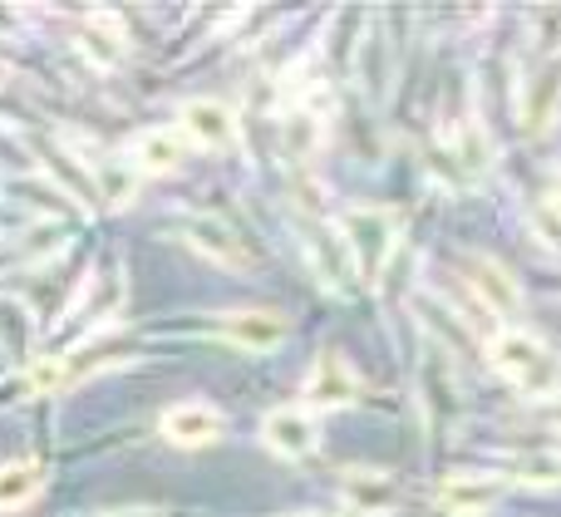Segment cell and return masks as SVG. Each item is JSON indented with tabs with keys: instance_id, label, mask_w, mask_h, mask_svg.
<instances>
[{
	"instance_id": "cell-1",
	"label": "cell",
	"mask_w": 561,
	"mask_h": 517,
	"mask_svg": "<svg viewBox=\"0 0 561 517\" xmlns=\"http://www.w3.org/2000/svg\"><path fill=\"white\" fill-rule=\"evenodd\" d=\"M488 365L523 394H557L561 390V360L557 351L533 331H503L488 341Z\"/></svg>"
},
{
	"instance_id": "cell-2",
	"label": "cell",
	"mask_w": 561,
	"mask_h": 517,
	"mask_svg": "<svg viewBox=\"0 0 561 517\" xmlns=\"http://www.w3.org/2000/svg\"><path fill=\"white\" fill-rule=\"evenodd\" d=\"M335 232L345 242V256L359 282H379V272L389 266L394 242H399V217L389 207H345Z\"/></svg>"
},
{
	"instance_id": "cell-3",
	"label": "cell",
	"mask_w": 561,
	"mask_h": 517,
	"mask_svg": "<svg viewBox=\"0 0 561 517\" xmlns=\"http://www.w3.org/2000/svg\"><path fill=\"white\" fill-rule=\"evenodd\" d=\"M463 276L468 286H473V301L483 306V311H493L497 321H513V315H523L527 296H523V282H517L513 272H507L497 256L488 252H463Z\"/></svg>"
},
{
	"instance_id": "cell-4",
	"label": "cell",
	"mask_w": 561,
	"mask_h": 517,
	"mask_svg": "<svg viewBox=\"0 0 561 517\" xmlns=\"http://www.w3.org/2000/svg\"><path fill=\"white\" fill-rule=\"evenodd\" d=\"M355 394H359V380H355V370H350V360L340 351H320L316 365H310V375H306V384H300V410L316 420V414L355 404Z\"/></svg>"
},
{
	"instance_id": "cell-5",
	"label": "cell",
	"mask_w": 561,
	"mask_h": 517,
	"mask_svg": "<svg viewBox=\"0 0 561 517\" xmlns=\"http://www.w3.org/2000/svg\"><path fill=\"white\" fill-rule=\"evenodd\" d=\"M517 114H523L527 134L552 128V118L561 114V55H542L517 84Z\"/></svg>"
},
{
	"instance_id": "cell-6",
	"label": "cell",
	"mask_w": 561,
	"mask_h": 517,
	"mask_svg": "<svg viewBox=\"0 0 561 517\" xmlns=\"http://www.w3.org/2000/svg\"><path fill=\"white\" fill-rule=\"evenodd\" d=\"M178 134L187 138V148H232L237 143V108L222 99H187L178 108Z\"/></svg>"
},
{
	"instance_id": "cell-7",
	"label": "cell",
	"mask_w": 561,
	"mask_h": 517,
	"mask_svg": "<svg viewBox=\"0 0 561 517\" xmlns=\"http://www.w3.org/2000/svg\"><path fill=\"white\" fill-rule=\"evenodd\" d=\"M300 252H306L310 272H316L330 291H350V286H355V266H350L345 242H340L335 227L306 217V222H300Z\"/></svg>"
},
{
	"instance_id": "cell-8",
	"label": "cell",
	"mask_w": 561,
	"mask_h": 517,
	"mask_svg": "<svg viewBox=\"0 0 561 517\" xmlns=\"http://www.w3.org/2000/svg\"><path fill=\"white\" fill-rule=\"evenodd\" d=\"M503 493H507L503 473H448L434 498L448 517H483L503 503Z\"/></svg>"
},
{
	"instance_id": "cell-9",
	"label": "cell",
	"mask_w": 561,
	"mask_h": 517,
	"mask_svg": "<svg viewBox=\"0 0 561 517\" xmlns=\"http://www.w3.org/2000/svg\"><path fill=\"white\" fill-rule=\"evenodd\" d=\"M158 429H163V439L173 444V449H207V444L222 439L227 420L217 404L207 400H187V404H173V410L158 420Z\"/></svg>"
},
{
	"instance_id": "cell-10",
	"label": "cell",
	"mask_w": 561,
	"mask_h": 517,
	"mask_svg": "<svg viewBox=\"0 0 561 517\" xmlns=\"http://www.w3.org/2000/svg\"><path fill=\"white\" fill-rule=\"evenodd\" d=\"M183 242L193 246V252H203L207 262L227 266V272H252V252H247L242 237H237L222 217H207V212L187 217V222H183Z\"/></svg>"
},
{
	"instance_id": "cell-11",
	"label": "cell",
	"mask_w": 561,
	"mask_h": 517,
	"mask_svg": "<svg viewBox=\"0 0 561 517\" xmlns=\"http://www.w3.org/2000/svg\"><path fill=\"white\" fill-rule=\"evenodd\" d=\"M217 335L237 351H276L290 335V321L280 311H266V306H247V311H232L217 321Z\"/></svg>"
},
{
	"instance_id": "cell-12",
	"label": "cell",
	"mask_w": 561,
	"mask_h": 517,
	"mask_svg": "<svg viewBox=\"0 0 561 517\" xmlns=\"http://www.w3.org/2000/svg\"><path fill=\"white\" fill-rule=\"evenodd\" d=\"M340 503L350 513H365V517H379V513H394L399 508V479L394 473H379V469H345L340 473Z\"/></svg>"
},
{
	"instance_id": "cell-13",
	"label": "cell",
	"mask_w": 561,
	"mask_h": 517,
	"mask_svg": "<svg viewBox=\"0 0 561 517\" xmlns=\"http://www.w3.org/2000/svg\"><path fill=\"white\" fill-rule=\"evenodd\" d=\"M262 444L276 453V459H310L320 444V429L306 410L290 404V410H272L262 420Z\"/></svg>"
},
{
	"instance_id": "cell-14",
	"label": "cell",
	"mask_w": 561,
	"mask_h": 517,
	"mask_svg": "<svg viewBox=\"0 0 561 517\" xmlns=\"http://www.w3.org/2000/svg\"><path fill=\"white\" fill-rule=\"evenodd\" d=\"M183 158H187V138L178 134V128H148V134H138L134 143H128L124 163L134 168V173H173Z\"/></svg>"
},
{
	"instance_id": "cell-15",
	"label": "cell",
	"mask_w": 561,
	"mask_h": 517,
	"mask_svg": "<svg viewBox=\"0 0 561 517\" xmlns=\"http://www.w3.org/2000/svg\"><path fill=\"white\" fill-rule=\"evenodd\" d=\"M75 39H79V49H84V59L94 69H118L128 59V35H124V25H118L108 10H94Z\"/></svg>"
},
{
	"instance_id": "cell-16",
	"label": "cell",
	"mask_w": 561,
	"mask_h": 517,
	"mask_svg": "<svg viewBox=\"0 0 561 517\" xmlns=\"http://www.w3.org/2000/svg\"><path fill=\"white\" fill-rule=\"evenodd\" d=\"M448 153H454V163L463 168V177H478L488 163H493V143H488L483 124H478L473 114H463L454 128H448Z\"/></svg>"
},
{
	"instance_id": "cell-17",
	"label": "cell",
	"mask_w": 561,
	"mask_h": 517,
	"mask_svg": "<svg viewBox=\"0 0 561 517\" xmlns=\"http://www.w3.org/2000/svg\"><path fill=\"white\" fill-rule=\"evenodd\" d=\"M379 49H385V39L365 35V39H359V55H355V79H359V89H365L369 104H379V99H385V89H389V59L379 55Z\"/></svg>"
},
{
	"instance_id": "cell-18",
	"label": "cell",
	"mask_w": 561,
	"mask_h": 517,
	"mask_svg": "<svg viewBox=\"0 0 561 517\" xmlns=\"http://www.w3.org/2000/svg\"><path fill=\"white\" fill-rule=\"evenodd\" d=\"M45 489V473L39 463H0V513L25 508L35 493Z\"/></svg>"
},
{
	"instance_id": "cell-19",
	"label": "cell",
	"mask_w": 561,
	"mask_h": 517,
	"mask_svg": "<svg viewBox=\"0 0 561 517\" xmlns=\"http://www.w3.org/2000/svg\"><path fill=\"white\" fill-rule=\"evenodd\" d=\"M30 341H35V321H30V311L20 301H10V296H0V345L15 351V355H25Z\"/></svg>"
},
{
	"instance_id": "cell-20",
	"label": "cell",
	"mask_w": 561,
	"mask_h": 517,
	"mask_svg": "<svg viewBox=\"0 0 561 517\" xmlns=\"http://www.w3.org/2000/svg\"><path fill=\"white\" fill-rule=\"evenodd\" d=\"M517 483H533V489H557L561 483V453H523L513 463Z\"/></svg>"
},
{
	"instance_id": "cell-21",
	"label": "cell",
	"mask_w": 561,
	"mask_h": 517,
	"mask_svg": "<svg viewBox=\"0 0 561 517\" xmlns=\"http://www.w3.org/2000/svg\"><path fill=\"white\" fill-rule=\"evenodd\" d=\"M533 227H537V242H542L547 252L561 256V203H557V197H542V203H537Z\"/></svg>"
},
{
	"instance_id": "cell-22",
	"label": "cell",
	"mask_w": 561,
	"mask_h": 517,
	"mask_svg": "<svg viewBox=\"0 0 561 517\" xmlns=\"http://www.w3.org/2000/svg\"><path fill=\"white\" fill-rule=\"evenodd\" d=\"M99 517H163V513H153V508H118V513H99Z\"/></svg>"
},
{
	"instance_id": "cell-23",
	"label": "cell",
	"mask_w": 561,
	"mask_h": 517,
	"mask_svg": "<svg viewBox=\"0 0 561 517\" xmlns=\"http://www.w3.org/2000/svg\"><path fill=\"white\" fill-rule=\"evenodd\" d=\"M286 517H330V513H286Z\"/></svg>"
}]
</instances>
